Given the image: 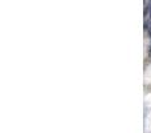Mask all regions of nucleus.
Here are the masks:
<instances>
[{
  "mask_svg": "<svg viewBox=\"0 0 151 133\" xmlns=\"http://www.w3.org/2000/svg\"><path fill=\"white\" fill-rule=\"evenodd\" d=\"M150 17H151V5H150Z\"/></svg>",
  "mask_w": 151,
  "mask_h": 133,
  "instance_id": "1",
  "label": "nucleus"
},
{
  "mask_svg": "<svg viewBox=\"0 0 151 133\" xmlns=\"http://www.w3.org/2000/svg\"><path fill=\"white\" fill-rule=\"evenodd\" d=\"M150 53H151V48H150Z\"/></svg>",
  "mask_w": 151,
  "mask_h": 133,
  "instance_id": "2",
  "label": "nucleus"
}]
</instances>
